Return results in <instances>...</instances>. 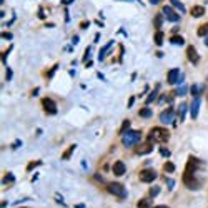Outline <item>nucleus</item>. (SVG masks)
I'll return each instance as SVG.
<instances>
[{"label":"nucleus","instance_id":"nucleus-41","mask_svg":"<svg viewBox=\"0 0 208 208\" xmlns=\"http://www.w3.org/2000/svg\"><path fill=\"white\" fill-rule=\"evenodd\" d=\"M38 17H40V19H45V14H43V10H40V14H38Z\"/></svg>","mask_w":208,"mask_h":208},{"label":"nucleus","instance_id":"nucleus-29","mask_svg":"<svg viewBox=\"0 0 208 208\" xmlns=\"http://www.w3.org/2000/svg\"><path fill=\"white\" fill-rule=\"evenodd\" d=\"M183 38H181V37H178V35H176V37H172V43H176V45H183Z\"/></svg>","mask_w":208,"mask_h":208},{"label":"nucleus","instance_id":"nucleus-31","mask_svg":"<svg viewBox=\"0 0 208 208\" xmlns=\"http://www.w3.org/2000/svg\"><path fill=\"white\" fill-rule=\"evenodd\" d=\"M172 100V97H168V95H161L160 98H158V103H163V102H170Z\"/></svg>","mask_w":208,"mask_h":208},{"label":"nucleus","instance_id":"nucleus-38","mask_svg":"<svg viewBox=\"0 0 208 208\" xmlns=\"http://www.w3.org/2000/svg\"><path fill=\"white\" fill-rule=\"evenodd\" d=\"M10 78H12V70L8 68V70H7V80H10Z\"/></svg>","mask_w":208,"mask_h":208},{"label":"nucleus","instance_id":"nucleus-16","mask_svg":"<svg viewBox=\"0 0 208 208\" xmlns=\"http://www.w3.org/2000/svg\"><path fill=\"white\" fill-rule=\"evenodd\" d=\"M75 148H77L75 145H70V147H68L65 152H63V155H62V160H68V158L72 157V153L75 152Z\"/></svg>","mask_w":208,"mask_h":208},{"label":"nucleus","instance_id":"nucleus-4","mask_svg":"<svg viewBox=\"0 0 208 208\" xmlns=\"http://www.w3.org/2000/svg\"><path fill=\"white\" fill-rule=\"evenodd\" d=\"M157 176H158V173L153 168H143L138 172V180L143 181V183H152V181L157 180Z\"/></svg>","mask_w":208,"mask_h":208},{"label":"nucleus","instance_id":"nucleus-3","mask_svg":"<svg viewBox=\"0 0 208 208\" xmlns=\"http://www.w3.org/2000/svg\"><path fill=\"white\" fill-rule=\"evenodd\" d=\"M107 192L115 195V196H118V198H125V196H127V192H125L123 185L118 183V181H110V183H107Z\"/></svg>","mask_w":208,"mask_h":208},{"label":"nucleus","instance_id":"nucleus-34","mask_svg":"<svg viewBox=\"0 0 208 208\" xmlns=\"http://www.w3.org/2000/svg\"><path fill=\"white\" fill-rule=\"evenodd\" d=\"M160 153L163 155V157H168V155H170V152H168L167 148H163V147H161V148H160Z\"/></svg>","mask_w":208,"mask_h":208},{"label":"nucleus","instance_id":"nucleus-33","mask_svg":"<svg viewBox=\"0 0 208 208\" xmlns=\"http://www.w3.org/2000/svg\"><path fill=\"white\" fill-rule=\"evenodd\" d=\"M2 38H7V40H10V38H12V34H10V32H2Z\"/></svg>","mask_w":208,"mask_h":208},{"label":"nucleus","instance_id":"nucleus-9","mask_svg":"<svg viewBox=\"0 0 208 208\" xmlns=\"http://www.w3.org/2000/svg\"><path fill=\"white\" fill-rule=\"evenodd\" d=\"M200 103H201V97H195L193 102L190 103V115H192V118H196L198 117V110H200Z\"/></svg>","mask_w":208,"mask_h":208},{"label":"nucleus","instance_id":"nucleus-30","mask_svg":"<svg viewBox=\"0 0 208 208\" xmlns=\"http://www.w3.org/2000/svg\"><path fill=\"white\" fill-rule=\"evenodd\" d=\"M187 90H188L187 87H180L178 90H176V92H175V95H178V97H183V95L187 93Z\"/></svg>","mask_w":208,"mask_h":208},{"label":"nucleus","instance_id":"nucleus-2","mask_svg":"<svg viewBox=\"0 0 208 208\" xmlns=\"http://www.w3.org/2000/svg\"><path fill=\"white\" fill-rule=\"evenodd\" d=\"M148 141H167L170 138V133H168L167 130L163 127H153L150 130V133H148Z\"/></svg>","mask_w":208,"mask_h":208},{"label":"nucleus","instance_id":"nucleus-7","mask_svg":"<svg viewBox=\"0 0 208 208\" xmlns=\"http://www.w3.org/2000/svg\"><path fill=\"white\" fill-rule=\"evenodd\" d=\"M153 152V145L152 141H145V143H138L135 147V155H148Z\"/></svg>","mask_w":208,"mask_h":208},{"label":"nucleus","instance_id":"nucleus-11","mask_svg":"<svg viewBox=\"0 0 208 208\" xmlns=\"http://www.w3.org/2000/svg\"><path fill=\"white\" fill-rule=\"evenodd\" d=\"M112 172H113L115 176H123V175H125V172H127V168H125V163H123L122 160L115 161L113 167H112Z\"/></svg>","mask_w":208,"mask_h":208},{"label":"nucleus","instance_id":"nucleus-44","mask_svg":"<svg viewBox=\"0 0 208 208\" xmlns=\"http://www.w3.org/2000/svg\"><path fill=\"white\" fill-rule=\"evenodd\" d=\"M205 43H207V45H208V35H207V38H205Z\"/></svg>","mask_w":208,"mask_h":208},{"label":"nucleus","instance_id":"nucleus-27","mask_svg":"<svg viewBox=\"0 0 208 208\" xmlns=\"http://www.w3.org/2000/svg\"><path fill=\"white\" fill-rule=\"evenodd\" d=\"M40 165H42V161H32V163L27 165V172H32L35 167H40Z\"/></svg>","mask_w":208,"mask_h":208},{"label":"nucleus","instance_id":"nucleus-19","mask_svg":"<svg viewBox=\"0 0 208 208\" xmlns=\"http://www.w3.org/2000/svg\"><path fill=\"white\" fill-rule=\"evenodd\" d=\"M163 172H167V173H173L175 172V165L172 161H165L163 163Z\"/></svg>","mask_w":208,"mask_h":208},{"label":"nucleus","instance_id":"nucleus-43","mask_svg":"<svg viewBox=\"0 0 208 208\" xmlns=\"http://www.w3.org/2000/svg\"><path fill=\"white\" fill-rule=\"evenodd\" d=\"M75 208H85L83 205H75Z\"/></svg>","mask_w":208,"mask_h":208},{"label":"nucleus","instance_id":"nucleus-17","mask_svg":"<svg viewBox=\"0 0 208 208\" xmlns=\"http://www.w3.org/2000/svg\"><path fill=\"white\" fill-rule=\"evenodd\" d=\"M188 110V103H180L178 107V115H180V120H185V113Z\"/></svg>","mask_w":208,"mask_h":208},{"label":"nucleus","instance_id":"nucleus-1","mask_svg":"<svg viewBox=\"0 0 208 208\" xmlns=\"http://www.w3.org/2000/svg\"><path fill=\"white\" fill-rule=\"evenodd\" d=\"M141 138V133L138 132V130H127L125 133L122 135V143H123V147H133V145H137L138 141H140Z\"/></svg>","mask_w":208,"mask_h":208},{"label":"nucleus","instance_id":"nucleus-6","mask_svg":"<svg viewBox=\"0 0 208 208\" xmlns=\"http://www.w3.org/2000/svg\"><path fill=\"white\" fill-rule=\"evenodd\" d=\"M42 107H43V112L45 113H48V115H55L57 113V103H55L52 98H48V97H45L43 100H42Z\"/></svg>","mask_w":208,"mask_h":208},{"label":"nucleus","instance_id":"nucleus-21","mask_svg":"<svg viewBox=\"0 0 208 208\" xmlns=\"http://www.w3.org/2000/svg\"><path fill=\"white\" fill-rule=\"evenodd\" d=\"M158 88H160V85H157V87H155V90L150 93V97L147 98V105H150V103H152V102L157 98V95H158Z\"/></svg>","mask_w":208,"mask_h":208},{"label":"nucleus","instance_id":"nucleus-40","mask_svg":"<svg viewBox=\"0 0 208 208\" xmlns=\"http://www.w3.org/2000/svg\"><path fill=\"white\" fill-rule=\"evenodd\" d=\"M153 208H170V207H167V205H157V207H153Z\"/></svg>","mask_w":208,"mask_h":208},{"label":"nucleus","instance_id":"nucleus-32","mask_svg":"<svg viewBox=\"0 0 208 208\" xmlns=\"http://www.w3.org/2000/svg\"><path fill=\"white\" fill-rule=\"evenodd\" d=\"M158 192H160V188H158V187H153L152 190H150V198H153V196L158 193Z\"/></svg>","mask_w":208,"mask_h":208},{"label":"nucleus","instance_id":"nucleus-5","mask_svg":"<svg viewBox=\"0 0 208 208\" xmlns=\"http://www.w3.org/2000/svg\"><path fill=\"white\" fill-rule=\"evenodd\" d=\"M175 108L173 107H168L167 110H163L160 113V122L163 125H170V123H175Z\"/></svg>","mask_w":208,"mask_h":208},{"label":"nucleus","instance_id":"nucleus-13","mask_svg":"<svg viewBox=\"0 0 208 208\" xmlns=\"http://www.w3.org/2000/svg\"><path fill=\"white\" fill-rule=\"evenodd\" d=\"M190 14H192V17H201V15L205 14V8L201 7V5H195V7L190 8Z\"/></svg>","mask_w":208,"mask_h":208},{"label":"nucleus","instance_id":"nucleus-18","mask_svg":"<svg viewBox=\"0 0 208 208\" xmlns=\"http://www.w3.org/2000/svg\"><path fill=\"white\" fill-rule=\"evenodd\" d=\"M196 34H198V37H207V35H208V23L200 25L198 30H196Z\"/></svg>","mask_w":208,"mask_h":208},{"label":"nucleus","instance_id":"nucleus-37","mask_svg":"<svg viewBox=\"0 0 208 208\" xmlns=\"http://www.w3.org/2000/svg\"><path fill=\"white\" fill-rule=\"evenodd\" d=\"M133 102H135V97H130V100H128V107H132V105H133Z\"/></svg>","mask_w":208,"mask_h":208},{"label":"nucleus","instance_id":"nucleus-35","mask_svg":"<svg viewBox=\"0 0 208 208\" xmlns=\"http://www.w3.org/2000/svg\"><path fill=\"white\" fill-rule=\"evenodd\" d=\"M57 68H58V65H54V68H52V70L48 72V77H52V75H54V72L57 70Z\"/></svg>","mask_w":208,"mask_h":208},{"label":"nucleus","instance_id":"nucleus-20","mask_svg":"<svg viewBox=\"0 0 208 208\" xmlns=\"http://www.w3.org/2000/svg\"><path fill=\"white\" fill-rule=\"evenodd\" d=\"M138 115H140L141 118H150V117H152V110H150L148 107H145V108H141L140 112H138Z\"/></svg>","mask_w":208,"mask_h":208},{"label":"nucleus","instance_id":"nucleus-25","mask_svg":"<svg viewBox=\"0 0 208 208\" xmlns=\"http://www.w3.org/2000/svg\"><path fill=\"white\" fill-rule=\"evenodd\" d=\"M170 2H172V5H173L175 8H178L180 12H185V5H183L181 2H178V0H170Z\"/></svg>","mask_w":208,"mask_h":208},{"label":"nucleus","instance_id":"nucleus-36","mask_svg":"<svg viewBox=\"0 0 208 208\" xmlns=\"http://www.w3.org/2000/svg\"><path fill=\"white\" fill-rule=\"evenodd\" d=\"M167 183H168V188H170V190H172L173 185H175V181H172V180H167Z\"/></svg>","mask_w":208,"mask_h":208},{"label":"nucleus","instance_id":"nucleus-10","mask_svg":"<svg viewBox=\"0 0 208 208\" xmlns=\"http://www.w3.org/2000/svg\"><path fill=\"white\" fill-rule=\"evenodd\" d=\"M187 58L192 62L193 65H196V63L200 62V55H198V52H196V48H195L193 45H190V47L187 48Z\"/></svg>","mask_w":208,"mask_h":208},{"label":"nucleus","instance_id":"nucleus-14","mask_svg":"<svg viewBox=\"0 0 208 208\" xmlns=\"http://www.w3.org/2000/svg\"><path fill=\"white\" fill-rule=\"evenodd\" d=\"M152 207V198H140L137 201V208H150Z\"/></svg>","mask_w":208,"mask_h":208},{"label":"nucleus","instance_id":"nucleus-24","mask_svg":"<svg viewBox=\"0 0 208 208\" xmlns=\"http://www.w3.org/2000/svg\"><path fill=\"white\" fill-rule=\"evenodd\" d=\"M161 20H163V14H158V15L153 19V25H155L157 28H160V27H161Z\"/></svg>","mask_w":208,"mask_h":208},{"label":"nucleus","instance_id":"nucleus-39","mask_svg":"<svg viewBox=\"0 0 208 208\" xmlns=\"http://www.w3.org/2000/svg\"><path fill=\"white\" fill-rule=\"evenodd\" d=\"M88 27V22H82L80 23V28H87Z\"/></svg>","mask_w":208,"mask_h":208},{"label":"nucleus","instance_id":"nucleus-26","mask_svg":"<svg viewBox=\"0 0 208 208\" xmlns=\"http://www.w3.org/2000/svg\"><path fill=\"white\" fill-rule=\"evenodd\" d=\"M15 178H14V175L12 173H7L5 175V178H2V185H7V183H12Z\"/></svg>","mask_w":208,"mask_h":208},{"label":"nucleus","instance_id":"nucleus-8","mask_svg":"<svg viewBox=\"0 0 208 208\" xmlns=\"http://www.w3.org/2000/svg\"><path fill=\"white\" fill-rule=\"evenodd\" d=\"M161 14H163V17H165L167 20H170V22H178V20H180V15L176 14L172 7H168V5H167V7H163Z\"/></svg>","mask_w":208,"mask_h":208},{"label":"nucleus","instance_id":"nucleus-15","mask_svg":"<svg viewBox=\"0 0 208 208\" xmlns=\"http://www.w3.org/2000/svg\"><path fill=\"white\" fill-rule=\"evenodd\" d=\"M112 45H113V42H108L107 45L102 48V50H100V55H98V60H103V58H105V55L108 54V50H110V47H112Z\"/></svg>","mask_w":208,"mask_h":208},{"label":"nucleus","instance_id":"nucleus-42","mask_svg":"<svg viewBox=\"0 0 208 208\" xmlns=\"http://www.w3.org/2000/svg\"><path fill=\"white\" fill-rule=\"evenodd\" d=\"M158 2H160V0H150V3H153V5H157Z\"/></svg>","mask_w":208,"mask_h":208},{"label":"nucleus","instance_id":"nucleus-22","mask_svg":"<svg viewBox=\"0 0 208 208\" xmlns=\"http://www.w3.org/2000/svg\"><path fill=\"white\" fill-rule=\"evenodd\" d=\"M190 90H192V95H193V97H200V93L203 92V88H200V85H196V83H195V85H192V88H190Z\"/></svg>","mask_w":208,"mask_h":208},{"label":"nucleus","instance_id":"nucleus-12","mask_svg":"<svg viewBox=\"0 0 208 208\" xmlns=\"http://www.w3.org/2000/svg\"><path fill=\"white\" fill-rule=\"evenodd\" d=\"M178 78H180V70H178V68H172V70H168L167 82L170 83V85L176 83V82H178Z\"/></svg>","mask_w":208,"mask_h":208},{"label":"nucleus","instance_id":"nucleus-23","mask_svg":"<svg viewBox=\"0 0 208 208\" xmlns=\"http://www.w3.org/2000/svg\"><path fill=\"white\" fill-rule=\"evenodd\" d=\"M155 43H157V45H161V43H163V32H160V30H158V32H157V34H155Z\"/></svg>","mask_w":208,"mask_h":208},{"label":"nucleus","instance_id":"nucleus-28","mask_svg":"<svg viewBox=\"0 0 208 208\" xmlns=\"http://www.w3.org/2000/svg\"><path fill=\"white\" fill-rule=\"evenodd\" d=\"M128 127H130V122H128V120H125V122H123V123H122L120 133L123 135V133H125V132H127V130H128Z\"/></svg>","mask_w":208,"mask_h":208}]
</instances>
